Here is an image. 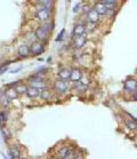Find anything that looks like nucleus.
Here are the masks:
<instances>
[{"mask_svg": "<svg viewBox=\"0 0 137 159\" xmlns=\"http://www.w3.org/2000/svg\"><path fill=\"white\" fill-rule=\"evenodd\" d=\"M53 92L56 95V98H63L70 94L71 92V83L68 80H62V79H56L53 83Z\"/></svg>", "mask_w": 137, "mask_h": 159, "instance_id": "obj_1", "label": "nucleus"}, {"mask_svg": "<svg viewBox=\"0 0 137 159\" xmlns=\"http://www.w3.org/2000/svg\"><path fill=\"white\" fill-rule=\"evenodd\" d=\"M33 17L38 23H45V22L51 21L53 20V11H49L42 5H36L34 4V14Z\"/></svg>", "mask_w": 137, "mask_h": 159, "instance_id": "obj_2", "label": "nucleus"}, {"mask_svg": "<svg viewBox=\"0 0 137 159\" xmlns=\"http://www.w3.org/2000/svg\"><path fill=\"white\" fill-rule=\"evenodd\" d=\"M29 46H30V56H33V57H37V56H39V55L43 54L46 52V45H43L42 43H40L38 40L29 43Z\"/></svg>", "mask_w": 137, "mask_h": 159, "instance_id": "obj_3", "label": "nucleus"}, {"mask_svg": "<svg viewBox=\"0 0 137 159\" xmlns=\"http://www.w3.org/2000/svg\"><path fill=\"white\" fill-rule=\"evenodd\" d=\"M34 36H36V39L40 43H42L43 45L47 46L48 41H49V38H51V32H48L47 30H45L43 28H41L40 25H38L36 28V30L33 31Z\"/></svg>", "mask_w": 137, "mask_h": 159, "instance_id": "obj_4", "label": "nucleus"}, {"mask_svg": "<svg viewBox=\"0 0 137 159\" xmlns=\"http://www.w3.org/2000/svg\"><path fill=\"white\" fill-rule=\"evenodd\" d=\"M123 92L127 94H136L137 93V81L135 77H128L123 81Z\"/></svg>", "mask_w": 137, "mask_h": 159, "instance_id": "obj_5", "label": "nucleus"}, {"mask_svg": "<svg viewBox=\"0 0 137 159\" xmlns=\"http://www.w3.org/2000/svg\"><path fill=\"white\" fill-rule=\"evenodd\" d=\"M8 157L9 159H20L23 156L21 145L17 143H13L8 147Z\"/></svg>", "mask_w": 137, "mask_h": 159, "instance_id": "obj_6", "label": "nucleus"}, {"mask_svg": "<svg viewBox=\"0 0 137 159\" xmlns=\"http://www.w3.org/2000/svg\"><path fill=\"white\" fill-rule=\"evenodd\" d=\"M85 15H86L85 20H86L87 22L95 23V24H99V23L102 22V20H103V17H102V16H99V15L95 11V9L93 7H89V9L87 11V13Z\"/></svg>", "mask_w": 137, "mask_h": 159, "instance_id": "obj_7", "label": "nucleus"}, {"mask_svg": "<svg viewBox=\"0 0 137 159\" xmlns=\"http://www.w3.org/2000/svg\"><path fill=\"white\" fill-rule=\"evenodd\" d=\"M87 45V34L77 36L72 38V47L73 49H83Z\"/></svg>", "mask_w": 137, "mask_h": 159, "instance_id": "obj_8", "label": "nucleus"}, {"mask_svg": "<svg viewBox=\"0 0 137 159\" xmlns=\"http://www.w3.org/2000/svg\"><path fill=\"white\" fill-rule=\"evenodd\" d=\"M17 57L20 60H25L30 57V46L29 43H21L17 47Z\"/></svg>", "mask_w": 137, "mask_h": 159, "instance_id": "obj_9", "label": "nucleus"}, {"mask_svg": "<svg viewBox=\"0 0 137 159\" xmlns=\"http://www.w3.org/2000/svg\"><path fill=\"white\" fill-rule=\"evenodd\" d=\"M39 98L45 102H51V101H53L54 98H56V95L54 94L53 89L49 87V88H45V89L40 90Z\"/></svg>", "mask_w": 137, "mask_h": 159, "instance_id": "obj_10", "label": "nucleus"}, {"mask_svg": "<svg viewBox=\"0 0 137 159\" xmlns=\"http://www.w3.org/2000/svg\"><path fill=\"white\" fill-rule=\"evenodd\" d=\"M83 75V70L80 68V66H73L71 68V73H70V83H76V81H79L80 78L82 77Z\"/></svg>", "mask_w": 137, "mask_h": 159, "instance_id": "obj_11", "label": "nucleus"}, {"mask_svg": "<svg viewBox=\"0 0 137 159\" xmlns=\"http://www.w3.org/2000/svg\"><path fill=\"white\" fill-rule=\"evenodd\" d=\"M86 34V29H85V22H78L76 25L73 26L72 30V38L77 36H82Z\"/></svg>", "mask_w": 137, "mask_h": 159, "instance_id": "obj_12", "label": "nucleus"}, {"mask_svg": "<svg viewBox=\"0 0 137 159\" xmlns=\"http://www.w3.org/2000/svg\"><path fill=\"white\" fill-rule=\"evenodd\" d=\"M93 8H94L95 11H96L99 16H102V17H105V16H106L108 9H106L105 5L103 4L102 1H96V2L94 4V6H93Z\"/></svg>", "mask_w": 137, "mask_h": 159, "instance_id": "obj_13", "label": "nucleus"}, {"mask_svg": "<svg viewBox=\"0 0 137 159\" xmlns=\"http://www.w3.org/2000/svg\"><path fill=\"white\" fill-rule=\"evenodd\" d=\"M70 73H71V68H68V66H63L58 70L57 72V78L62 80H70Z\"/></svg>", "mask_w": 137, "mask_h": 159, "instance_id": "obj_14", "label": "nucleus"}, {"mask_svg": "<svg viewBox=\"0 0 137 159\" xmlns=\"http://www.w3.org/2000/svg\"><path fill=\"white\" fill-rule=\"evenodd\" d=\"M55 2L54 0H33V4L36 5H42L46 8H48L49 11H54L55 9Z\"/></svg>", "mask_w": 137, "mask_h": 159, "instance_id": "obj_15", "label": "nucleus"}, {"mask_svg": "<svg viewBox=\"0 0 137 159\" xmlns=\"http://www.w3.org/2000/svg\"><path fill=\"white\" fill-rule=\"evenodd\" d=\"M39 93H40V92H39V89H38V88L28 85V88H26L25 95L30 98V100H34V98H39Z\"/></svg>", "mask_w": 137, "mask_h": 159, "instance_id": "obj_16", "label": "nucleus"}, {"mask_svg": "<svg viewBox=\"0 0 137 159\" xmlns=\"http://www.w3.org/2000/svg\"><path fill=\"white\" fill-rule=\"evenodd\" d=\"M122 121L125 124L126 128H128L130 132H136L137 130V121H135L133 119H129V118H125V117H123Z\"/></svg>", "mask_w": 137, "mask_h": 159, "instance_id": "obj_17", "label": "nucleus"}, {"mask_svg": "<svg viewBox=\"0 0 137 159\" xmlns=\"http://www.w3.org/2000/svg\"><path fill=\"white\" fill-rule=\"evenodd\" d=\"M70 147H71L70 144L62 145L61 148H60V150L57 151V153H56V157H55V158H57V159H64L65 157H66V155H68V150H70Z\"/></svg>", "mask_w": 137, "mask_h": 159, "instance_id": "obj_18", "label": "nucleus"}, {"mask_svg": "<svg viewBox=\"0 0 137 159\" xmlns=\"http://www.w3.org/2000/svg\"><path fill=\"white\" fill-rule=\"evenodd\" d=\"M5 94H6L7 98H9L11 102L20 98V95L17 94V92L15 90V88H5Z\"/></svg>", "mask_w": 137, "mask_h": 159, "instance_id": "obj_19", "label": "nucleus"}, {"mask_svg": "<svg viewBox=\"0 0 137 159\" xmlns=\"http://www.w3.org/2000/svg\"><path fill=\"white\" fill-rule=\"evenodd\" d=\"M0 130H1V134H2V139L6 143L9 142V140L11 139V133L9 132L7 127H6V124H2V126L0 127Z\"/></svg>", "mask_w": 137, "mask_h": 159, "instance_id": "obj_20", "label": "nucleus"}, {"mask_svg": "<svg viewBox=\"0 0 137 159\" xmlns=\"http://www.w3.org/2000/svg\"><path fill=\"white\" fill-rule=\"evenodd\" d=\"M15 90L17 92V94L21 96V95H25L26 88H28V84H24L23 81H20V83L14 87Z\"/></svg>", "mask_w": 137, "mask_h": 159, "instance_id": "obj_21", "label": "nucleus"}, {"mask_svg": "<svg viewBox=\"0 0 137 159\" xmlns=\"http://www.w3.org/2000/svg\"><path fill=\"white\" fill-rule=\"evenodd\" d=\"M83 57H85V55H83L82 49H74V51H73L72 60L74 62H80Z\"/></svg>", "mask_w": 137, "mask_h": 159, "instance_id": "obj_22", "label": "nucleus"}, {"mask_svg": "<svg viewBox=\"0 0 137 159\" xmlns=\"http://www.w3.org/2000/svg\"><path fill=\"white\" fill-rule=\"evenodd\" d=\"M41 28H43L45 30H47L48 32H53V30L55 29V23L54 21L51 20V21H48V22H45V23H40L39 24Z\"/></svg>", "mask_w": 137, "mask_h": 159, "instance_id": "obj_23", "label": "nucleus"}, {"mask_svg": "<svg viewBox=\"0 0 137 159\" xmlns=\"http://www.w3.org/2000/svg\"><path fill=\"white\" fill-rule=\"evenodd\" d=\"M0 119L1 123L6 124L9 120V109H1L0 110Z\"/></svg>", "mask_w": 137, "mask_h": 159, "instance_id": "obj_24", "label": "nucleus"}, {"mask_svg": "<svg viewBox=\"0 0 137 159\" xmlns=\"http://www.w3.org/2000/svg\"><path fill=\"white\" fill-rule=\"evenodd\" d=\"M80 83L82 84V85H86V86H90V84H91V77L88 75V73H85L83 72L82 77L80 78L79 80Z\"/></svg>", "mask_w": 137, "mask_h": 159, "instance_id": "obj_25", "label": "nucleus"}, {"mask_svg": "<svg viewBox=\"0 0 137 159\" xmlns=\"http://www.w3.org/2000/svg\"><path fill=\"white\" fill-rule=\"evenodd\" d=\"M11 105V101L9 98H7V96L0 102V109H9Z\"/></svg>", "mask_w": 137, "mask_h": 159, "instance_id": "obj_26", "label": "nucleus"}, {"mask_svg": "<svg viewBox=\"0 0 137 159\" xmlns=\"http://www.w3.org/2000/svg\"><path fill=\"white\" fill-rule=\"evenodd\" d=\"M103 4H114V5H121L122 0H99Z\"/></svg>", "mask_w": 137, "mask_h": 159, "instance_id": "obj_27", "label": "nucleus"}, {"mask_svg": "<svg viewBox=\"0 0 137 159\" xmlns=\"http://www.w3.org/2000/svg\"><path fill=\"white\" fill-rule=\"evenodd\" d=\"M64 34H65V29H62V30H61V32L58 33L57 38H56L55 40H56L57 43H58V41H62V40L64 39Z\"/></svg>", "mask_w": 137, "mask_h": 159, "instance_id": "obj_28", "label": "nucleus"}, {"mask_svg": "<svg viewBox=\"0 0 137 159\" xmlns=\"http://www.w3.org/2000/svg\"><path fill=\"white\" fill-rule=\"evenodd\" d=\"M21 80H16V81H11V83H8L5 85V88H14L18 83H20Z\"/></svg>", "mask_w": 137, "mask_h": 159, "instance_id": "obj_29", "label": "nucleus"}, {"mask_svg": "<svg viewBox=\"0 0 137 159\" xmlns=\"http://www.w3.org/2000/svg\"><path fill=\"white\" fill-rule=\"evenodd\" d=\"M5 98H6V94H5V89H1V90H0V102L2 101Z\"/></svg>", "mask_w": 137, "mask_h": 159, "instance_id": "obj_30", "label": "nucleus"}, {"mask_svg": "<svg viewBox=\"0 0 137 159\" xmlns=\"http://www.w3.org/2000/svg\"><path fill=\"white\" fill-rule=\"evenodd\" d=\"M80 6H81L80 4H77L76 6L73 7V13H78V11H80Z\"/></svg>", "mask_w": 137, "mask_h": 159, "instance_id": "obj_31", "label": "nucleus"}, {"mask_svg": "<svg viewBox=\"0 0 137 159\" xmlns=\"http://www.w3.org/2000/svg\"><path fill=\"white\" fill-rule=\"evenodd\" d=\"M21 70H22V66H18V68H16V69L11 70V73H13V75H14V73H17V72H20V71H21Z\"/></svg>", "mask_w": 137, "mask_h": 159, "instance_id": "obj_32", "label": "nucleus"}, {"mask_svg": "<svg viewBox=\"0 0 137 159\" xmlns=\"http://www.w3.org/2000/svg\"><path fill=\"white\" fill-rule=\"evenodd\" d=\"M1 156H2V158H4V159H9V157H8L7 155H5L4 152H1Z\"/></svg>", "mask_w": 137, "mask_h": 159, "instance_id": "obj_33", "label": "nucleus"}, {"mask_svg": "<svg viewBox=\"0 0 137 159\" xmlns=\"http://www.w3.org/2000/svg\"><path fill=\"white\" fill-rule=\"evenodd\" d=\"M20 159H32V158H31V157H29V156H22Z\"/></svg>", "mask_w": 137, "mask_h": 159, "instance_id": "obj_34", "label": "nucleus"}, {"mask_svg": "<svg viewBox=\"0 0 137 159\" xmlns=\"http://www.w3.org/2000/svg\"><path fill=\"white\" fill-rule=\"evenodd\" d=\"M47 62H48V63H51V57L47 58Z\"/></svg>", "mask_w": 137, "mask_h": 159, "instance_id": "obj_35", "label": "nucleus"}, {"mask_svg": "<svg viewBox=\"0 0 137 159\" xmlns=\"http://www.w3.org/2000/svg\"><path fill=\"white\" fill-rule=\"evenodd\" d=\"M2 126V123H1V119H0V127Z\"/></svg>", "mask_w": 137, "mask_h": 159, "instance_id": "obj_36", "label": "nucleus"}, {"mask_svg": "<svg viewBox=\"0 0 137 159\" xmlns=\"http://www.w3.org/2000/svg\"><path fill=\"white\" fill-rule=\"evenodd\" d=\"M53 159H57V158H53Z\"/></svg>", "mask_w": 137, "mask_h": 159, "instance_id": "obj_37", "label": "nucleus"}, {"mask_svg": "<svg viewBox=\"0 0 137 159\" xmlns=\"http://www.w3.org/2000/svg\"><path fill=\"white\" fill-rule=\"evenodd\" d=\"M54 1H56V0H54Z\"/></svg>", "mask_w": 137, "mask_h": 159, "instance_id": "obj_38", "label": "nucleus"}]
</instances>
